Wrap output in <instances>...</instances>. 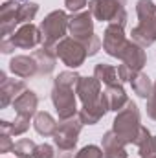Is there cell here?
Here are the masks:
<instances>
[{"label":"cell","instance_id":"cell-6","mask_svg":"<svg viewBox=\"0 0 156 158\" xmlns=\"http://www.w3.org/2000/svg\"><path fill=\"white\" fill-rule=\"evenodd\" d=\"M68 22H70V15L63 9H55V11L48 13L39 26L40 33H42V46L55 48V44L59 40H63L66 37Z\"/></svg>","mask_w":156,"mask_h":158},{"label":"cell","instance_id":"cell-30","mask_svg":"<svg viewBox=\"0 0 156 158\" xmlns=\"http://www.w3.org/2000/svg\"><path fill=\"white\" fill-rule=\"evenodd\" d=\"M147 116L156 121V81H154V86H153V94L147 99Z\"/></svg>","mask_w":156,"mask_h":158},{"label":"cell","instance_id":"cell-32","mask_svg":"<svg viewBox=\"0 0 156 158\" xmlns=\"http://www.w3.org/2000/svg\"><path fill=\"white\" fill-rule=\"evenodd\" d=\"M13 50H17V48L11 44V40L9 39H2L0 40V52H2V53H11Z\"/></svg>","mask_w":156,"mask_h":158},{"label":"cell","instance_id":"cell-14","mask_svg":"<svg viewBox=\"0 0 156 158\" xmlns=\"http://www.w3.org/2000/svg\"><path fill=\"white\" fill-rule=\"evenodd\" d=\"M107 112H110V107H109L107 96H105V92H103V96H101L96 103H92V105H83V107L79 109L77 116L81 118V121H83L84 125H96V123H99L101 119L105 118Z\"/></svg>","mask_w":156,"mask_h":158},{"label":"cell","instance_id":"cell-1","mask_svg":"<svg viewBox=\"0 0 156 158\" xmlns=\"http://www.w3.org/2000/svg\"><path fill=\"white\" fill-rule=\"evenodd\" d=\"M79 76L76 70H64L59 72V76L53 79V88H51V103L55 107V112L59 116V121L70 119L79 114L77 109V86Z\"/></svg>","mask_w":156,"mask_h":158},{"label":"cell","instance_id":"cell-29","mask_svg":"<svg viewBox=\"0 0 156 158\" xmlns=\"http://www.w3.org/2000/svg\"><path fill=\"white\" fill-rule=\"evenodd\" d=\"M13 142H11V134H7V132H0V153L2 155H6V153H9V151H13Z\"/></svg>","mask_w":156,"mask_h":158},{"label":"cell","instance_id":"cell-22","mask_svg":"<svg viewBox=\"0 0 156 158\" xmlns=\"http://www.w3.org/2000/svg\"><path fill=\"white\" fill-rule=\"evenodd\" d=\"M57 125L59 123L55 121V118L50 112H44V110H39L33 118V127L40 136H53L55 131H57Z\"/></svg>","mask_w":156,"mask_h":158},{"label":"cell","instance_id":"cell-26","mask_svg":"<svg viewBox=\"0 0 156 158\" xmlns=\"http://www.w3.org/2000/svg\"><path fill=\"white\" fill-rule=\"evenodd\" d=\"M35 149H37V143L30 138H22V140L15 142V145H13V153L17 158H33Z\"/></svg>","mask_w":156,"mask_h":158},{"label":"cell","instance_id":"cell-27","mask_svg":"<svg viewBox=\"0 0 156 158\" xmlns=\"http://www.w3.org/2000/svg\"><path fill=\"white\" fill-rule=\"evenodd\" d=\"M59 158H105L103 156V149L97 145H84L83 149H79L76 155L72 153H59Z\"/></svg>","mask_w":156,"mask_h":158},{"label":"cell","instance_id":"cell-24","mask_svg":"<svg viewBox=\"0 0 156 158\" xmlns=\"http://www.w3.org/2000/svg\"><path fill=\"white\" fill-rule=\"evenodd\" d=\"M28 129H30V118H24V116H17L15 121H7V119L0 121V132H7L11 136H20Z\"/></svg>","mask_w":156,"mask_h":158},{"label":"cell","instance_id":"cell-11","mask_svg":"<svg viewBox=\"0 0 156 158\" xmlns=\"http://www.w3.org/2000/svg\"><path fill=\"white\" fill-rule=\"evenodd\" d=\"M11 40V44L18 50H33L37 46H42V33H40V28L35 26L33 22L30 24H22L11 37H7Z\"/></svg>","mask_w":156,"mask_h":158},{"label":"cell","instance_id":"cell-17","mask_svg":"<svg viewBox=\"0 0 156 158\" xmlns=\"http://www.w3.org/2000/svg\"><path fill=\"white\" fill-rule=\"evenodd\" d=\"M26 90V83L22 79H6L0 83V107L7 109L13 101Z\"/></svg>","mask_w":156,"mask_h":158},{"label":"cell","instance_id":"cell-20","mask_svg":"<svg viewBox=\"0 0 156 158\" xmlns=\"http://www.w3.org/2000/svg\"><path fill=\"white\" fill-rule=\"evenodd\" d=\"M105 96L109 101V107L112 112H119L127 103H129V96L123 88V85H112L105 88Z\"/></svg>","mask_w":156,"mask_h":158},{"label":"cell","instance_id":"cell-13","mask_svg":"<svg viewBox=\"0 0 156 158\" xmlns=\"http://www.w3.org/2000/svg\"><path fill=\"white\" fill-rule=\"evenodd\" d=\"M101 85H103V83H101L99 79H96L94 76H92V77L81 76L77 86H76V92H77V98L81 99V103H83V105H92V103H96V101L103 96Z\"/></svg>","mask_w":156,"mask_h":158},{"label":"cell","instance_id":"cell-16","mask_svg":"<svg viewBox=\"0 0 156 158\" xmlns=\"http://www.w3.org/2000/svg\"><path fill=\"white\" fill-rule=\"evenodd\" d=\"M39 107V96L33 92V90H24L15 101H13V109L17 112V116H24V118H35V114L39 112L37 110Z\"/></svg>","mask_w":156,"mask_h":158},{"label":"cell","instance_id":"cell-15","mask_svg":"<svg viewBox=\"0 0 156 158\" xmlns=\"http://www.w3.org/2000/svg\"><path fill=\"white\" fill-rule=\"evenodd\" d=\"M9 70L13 76L20 79H30L39 74V66L33 55H15L9 61Z\"/></svg>","mask_w":156,"mask_h":158},{"label":"cell","instance_id":"cell-3","mask_svg":"<svg viewBox=\"0 0 156 158\" xmlns=\"http://www.w3.org/2000/svg\"><path fill=\"white\" fill-rule=\"evenodd\" d=\"M136 15L138 24L132 28L130 37L143 48L153 46L156 42V4L153 0H138Z\"/></svg>","mask_w":156,"mask_h":158},{"label":"cell","instance_id":"cell-23","mask_svg":"<svg viewBox=\"0 0 156 158\" xmlns=\"http://www.w3.org/2000/svg\"><path fill=\"white\" fill-rule=\"evenodd\" d=\"M130 86H132V90H134V94H136L138 98H142V99H149V96L153 94V86H154V83L151 81V77H149L147 74L138 72L134 77L130 79Z\"/></svg>","mask_w":156,"mask_h":158},{"label":"cell","instance_id":"cell-5","mask_svg":"<svg viewBox=\"0 0 156 158\" xmlns=\"http://www.w3.org/2000/svg\"><path fill=\"white\" fill-rule=\"evenodd\" d=\"M119 63L121 64L117 66V74H119L121 83H130V79L138 72H142L143 66L147 64L145 48L130 39L127 42V48L123 50V53L119 55Z\"/></svg>","mask_w":156,"mask_h":158},{"label":"cell","instance_id":"cell-2","mask_svg":"<svg viewBox=\"0 0 156 158\" xmlns=\"http://www.w3.org/2000/svg\"><path fill=\"white\" fill-rule=\"evenodd\" d=\"M68 33H70V37H74L76 40H79V42L84 46L88 57L96 55V53L101 50V46H103L101 39H99V37L96 35V31H94V17H92V13H90L88 9L70 15Z\"/></svg>","mask_w":156,"mask_h":158},{"label":"cell","instance_id":"cell-21","mask_svg":"<svg viewBox=\"0 0 156 158\" xmlns=\"http://www.w3.org/2000/svg\"><path fill=\"white\" fill-rule=\"evenodd\" d=\"M94 77L99 79L105 86H112V85H123L119 74H117V68L112 64H107V63H97L94 66Z\"/></svg>","mask_w":156,"mask_h":158},{"label":"cell","instance_id":"cell-7","mask_svg":"<svg viewBox=\"0 0 156 158\" xmlns=\"http://www.w3.org/2000/svg\"><path fill=\"white\" fill-rule=\"evenodd\" d=\"M88 11L99 22L127 24V11L121 0H88Z\"/></svg>","mask_w":156,"mask_h":158},{"label":"cell","instance_id":"cell-33","mask_svg":"<svg viewBox=\"0 0 156 158\" xmlns=\"http://www.w3.org/2000/svg\"><path fill=\"white\" fill-rule=\"evenodd\" d=\"M121 2H123V4H125V2H127V0H121Z\"/></svg>","mask_w":156,"mask_h":158},{"label":"cell","instance_id":"cell-8","mask_svg":"<svg viewBox=\"0 0 156 158\" xmlns=\"http://www.w3.org/2000/svg\"><path fill=\"white\" fill-rule=\"evenodd\" d=\"M83 125L84 123L81 121L79 116L59 121L57 131L53 134V143H55V147H57L59 153H72V151H76Z\"/></svg>","mask_w":156,"mask_h":158},{"label":"cell","instance_id":"cell-12","mask_svg":"<svg viewBox=\"0 0 156 158\" xmlns=\"http://www.w3.org/2000/svg\"><path fill=\"white\" fill-rule=\"evenodd\" d=\"M18 6H20V2H17V0H6L0 6V35H2V39H7L17 31L15 28L18 26V20H17Z\"/></svg>","mask_w":156,"mask_h":158},{"label":"cell","instance_id":"cell-9","mask_svg":"<svg viewBox=\"0 0 156 158\" xmlns=\"http://www.w3.org/2000/svg\"><path fill=\"white\" fill-rule=\"evenodd\" d=\"M55 53L63 61V64H66L72 70H76L81 64H84V61L88 57L84 46L74 37H64L63 40H59L55 44Z\"/></svg>","mask_w":156,"mask_h":158},{"label":"cell","instance_id":"cell-25","mask_svg":"<svg viewBox=\"0 0 156 158\" xmlns=\"http://www.w3.org/2000/svg\"><path fill=\"white\" fill-rule=\"evenodd\" d=\"M39 13V4L37 2H20L18 11H17V20L18 24H30Z\"/></svg>","mask_w":156,"mask_h":158},{"label":"cell","instance_id":"cell-10","mask_svg":"<svg viewBox=\"0 0 156 158\" xmlns=\"http://www.w3.org/2000/svg\"><path fill=\"white\" fill-rule=\"evenodd\" d=\"M127 35H125V26L123 24H109L103 31V50L107 55L119 59L123 50L127 48Z\"/></svg>","mask_w":156,"mask_h":158},{"label":"cell","instance_id":"cell-28","mask_svg":"<svg viewBox=\"0 0 156 158\" xmlns=\"http://www.w3.org/2000/svg\"><path fill=\"white\" fill-rule=\"evenodd\" d=\"M33 158H55V149L50 143H39Z\"/></svg>","mask_w":156,"mask_h":158},{"label":"cell","instance_id":"cell-31","mask_svg":"<svg viewBox=\"0 0 156 158\" xmlns=\"http://www.w3.org/2000/svg\"><path fill=\"white\" fill-rule=\"evenodd\" d=\"M64 6H66L68 11L79 13V11H83V9L88 6V0H64Z\"/></svg>","mask_w":156,"mask_h":158},{"label":"cell","instance_id":"cell-19","mask_svg":"<svg viewBox=\"0 0 156 158\" xmlns=\"http://www.w3.org/2000/svg\"><path fill=\"white\" fill-rule=\"evenodd\" d=\"M101 149L105 158H127L125 143L114 134V131H107L101 138Z\"/></svg>","mask_w":156,"mask_h":158},{"label":"cell","instance_id":"cell-4","mask_svg":"<svg viewBox=\"0 0 156 158\" xmlns=\"http://www.w3.org/2000/svg\"><path fill=\"white\" fill-rule=\"evenodd\" d=\"M142 127L143 125H142L140 109L132 99H129V103L119 112H116V118L112 121V131L125 145H130L136 143Z\"/></svg>","mask_w":156,"mask_h":158},{"label":"cell","instance_id":"cell-18","mask_svg":"<svg viewBox=\"0 0 156 158\" xmlns=\"http://www.w3.org/2000/svg\"><path fill=\"white\" fill-rule=\"evenodd\" d=\"M31 55H33V59L37 61L39 76H50V74L55 70V64H57L55 48H51V46H40L39 50H35Z\"/></svg>","mask_w":156,"mask_h":158}]
</instances>
